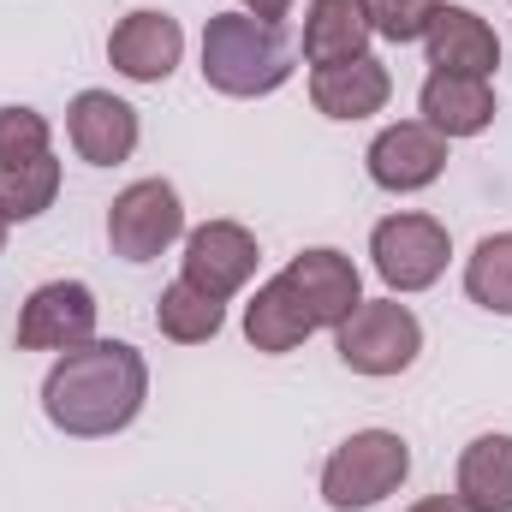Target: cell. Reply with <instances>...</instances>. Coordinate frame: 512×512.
Masks as SVG:
<instances>
[{"label": "cell", "instance_id": "1", "mask_svg": "<svg viewBox=\"0 0 512 512\" xmlns=\"http://www.w3.org/2000/svg\"><path fill=\"white\" fill-rule=\"evenodd\" d=\"M149 399V364L126 340H84L42 376V417L72 441H102L137 423Z\"/></svg>", "mask_w": 512, "mask_h": 512}, {"label": "cell", "instance_id": "2", "mask_svg": "<svg viewBox=\"0 0 512 512\" xmlns=\"http://www.w3.org/2000/svg\"><path fill=\"white\" fill-rule=\"evenodd\" d=\"M292 42L280 24L251 18V12H215L203 24V84L215 96H233V102H256V96H274L286 78H292Z\"/></svg>", "mask_w": 512, "mask_h": 512}, {"label": "cell", "instance_id": "3", "mask_svg": "<svg viewBox=\"0 0 512 512\" xmlns=\"http://www.w3.org/2000/svg\"><path fill=\"white\" fill-rule=\"evenodd\" d=\"M411 477V447L393 429H358L346 435L322 465V501L334 512H370Z\"/></svg>", "mask_w": 512, "mask_h": 512}, {"label": "cell", "instance_id": "4", "mask_svg": "<svg viewBox=\"0 0 512 512\" xmlns=\"http://www.w3.org/2000/svg\"><path fill=\"white\" fill-rule=\"evenodd\" d=\"M334 346H340V364L352 376H405L423 352V322L411 304H399L393 292L387 298H364L340 328H334Z\"/></svg>", "mask_w": 512, "mask_h": 512}, {"label": "cell", "instance_id": "5", "mask_svg": "<svg viewBox=\"0 0 512 512\" xmlns=\"http://www.w3.org/2000/svg\"><path fill=\"white\" fill-rule=\"evenodd\" d=\"M447 256H453V239L435 215L405 209V215H387V221L370 227V262H376V274H382V286L393 298L429 292L447 274Z\"/></svg>", "mask_w": 512, "mask_h": 512}, {"label": "cell", "instance_id": "6", "mask_svg": "<svg viewBox=\"0 0 512 512\" xmlns=\"http://www.w3.org/2000/svg\"><path fill=\"white\" fill-rule=\"evenodd\" d=\"M185 239V203L173 179H137L108 209V245L120 262H155Z\"/></svg>", "mask_w": 512, "mask_h": 512}, {"label": "cell", "instance_id": "7", "mask_svg": "<svg viewBox=\"0 0 512 512\" xmlns=\"http://www.w3.org/2000/svg\"><path fill=\"white\" fill-rule=\"evenodd\" d=\"M256 256H262V251H256L251 227H239V221H203V227H191V233H185L179 280H185V286H197L203 298L227 304V298H239V292L251 286Z\"/></svg>", "mask_w": 512, "mask_h": 512}, {"label": "cell", "instance_id": "8", "mask_svg": "<svg viewBox=\"0 0 512 512\" xmlns=\"http://www.w3.org/2000/svg\"><path fill=\"white\" fill-rule=\"evenodd\" d=\"M96 316L102 304L84 280H48L18 310V352H72L96 340Z\"/></svg>", "mask_w": 512, "mask_h": 512}, {"label": "cell", "instance_id": "9", "mask_svg": "<svg viewBox=\"0 0 512 512\" xmlns=\"http://www.w3.org/2000/svg\"><path fill=\"white\" fill-rule=\"evenodd\" d=\"M179 60H185V30L173 12L137 6L108 30V66L131 84H167L179 72Z\"/></svg>", "mask_w": 512, "mask_h": 512}, {"label": "cell", "instance_id": "10", "mask_svg": "<svg viewBox=\"0 0 512 512\" xmlns=\"http://www.w3.org/2000/svg\"><path fill=\"white\" fill-rule=\"evenodd\" d=\"M364 167L370 179L393 191V197H411V191H429L441 173H447V137L423 120H399V126L376 131V143L364 149Z\"/></svg>", "mask_w": 512, "mask_h": 512}, {"label": "cell", "instance_id": "11", "mask_svg": "<svg viewBox=\"0 0 512 512\" xmlns=\"http://www.w3.org/2000/svg\"><path fill=\"white\" fill-rule=\"evenodd\" d=\"M280 274H286V286L298 292V304L310 310L316 328H340V322L364 304V274H358V262L346 251H334V245L298 251Z\"/></svg>", "mask_w": 512, "mask_h": 512}, {"label": "cell", "instance_id": "12", "mask_svg": "<svg viewBox=\"0 0 512 512\" xmlns=\"http://www.w3.org/2000/svg\"><path fill=\"white\" fill-rule=\"evenodd\" d=\"M66 137H72L78 161H90V167H120V161H131L143 126H137V108L120 102L114 90H78L72 108H66Z\"/></svg>", "mask_w": 512, "mask_h": 512}, {"label": "cell", "instance_id": "13", "mask_svg": "<svg viewBox=\"0 0 512 512\" xmlns=\"http://www.w3.org/2000/svg\"><path fill=\"white\" fill-rule=\"evenodd\" d=\"M423 54L435 72H465V78H489L501 66V36L483 12L471 6H435L429 30H423Z\"/></svg>", "mask_w": 512, "mask_h": 512}, {"label": "cell", "instance_id": "14", "mask_svg": "<svg viewBox=\"0 0 512 512\" xmlns=\"http://www.w3.org/2000/svg\"><path fill=\"white\" fill-rule=\"evenodd\" d=\"M417 114H423V126H435L453 143V137H483V131L495 126L501 102H495V84H489V78L429 72L423 90H417Z\"/></svg>", "mask_w": 512, "mask_h": 512}, {"label": "cell", "instance_id": "15", "mask_svg": "<svg viewBox=\"0 0 512 512\" xmlns=\"http://www.w3.org/2000/svg\"><path fill=\"white\" fill-rule=\"evenodd\" d=\"M387 96H393V72L376 54H358V60L310 72V102H316L322 120H370V114L387 108Z\"/></svg>", "mask_w": 512, "mask_h": 512}, {"label": "cell", "instance_id": "16", "mask_svg": "<svg viewBox=\"0 0 512 512\" xmlns=\"http://www.w3.org/2000/svg\"><path fill=\"white\" fill-rule=\"evenodd\" d=\"M370 18L358 0H310L304 6V36H298V54L304 66H340V60H358L370 54Z\"/></svg>", "mask_w": 512, "mask_h": 512}, {"label": "cell", "instance_id": "17", "mask_svg": "<svg viewBox=\"0 0 512 512\" xmlns=\"http://www.w3.org/2000/svg\"><path fill=\"white\" fill-rule=\"evenodd\" d=\"M310 334H316V322H310V310L298 304V292L286 286V274L262 280L256 298L245 304V340H251L256 352L280 358V352H298Z\"/></svg>", "mask_w": 512, "mask_h": 512}, {"label": "cell", "instance_id": "18", "mask_svg": "<svg viewBox=\"0 0 512 512\" xmlns=\"http://www.w3.org/2000/svg\"><path fill=\"white\" fill-rule=\"evenodd\" d=\"M453 495L465 512H512V435H477L459 453Z\"/></svg>", "mask_w": 512, "mask_h": 512}, {"label": "cell", "instance_id": "19", "mask_svg": "<svg viewBox=\"0 0 512 512\" xmlns=\"http://www.w3.org/2000/svg\"><path fill=\"white\" fill-rule=\"evenodd\" d=\"M155 328H161V340H173V346H209V340L227 328V304H215V298H203L197 286L173 280V286L155 298Z\"/></svg>", "mask_w": 512, "mask_h": 512}, {"label": "cell", "instance_id": "20", "mask_svg": "<svg viewBox=\"0 0 512 512\" xmlns=\"http://www.w3.org/2000/svg\"><path fill=\"white\" fill-rule=\"evenodd\" d=\"M54 197H60V161H54V149L0 167V215L6 221H36V215L54 209Z\"/></svg>", "mask_w": 512, "mask_h": 512}, {"label": "cell", "instance_id": "21", "mask_svg": "<svg viewBox=\"0 0 512 512\" xmlns=\"http://www.w3.org/2000/svg\"><path fill=\"white\" fill-rule=\"evenodd\" d=\"M465 298L489 316H512V233L477 239V251L465 256Z\"/></svg>", "mask_w": 512, "mask_h": 512}, {"label": "cell", "instance_id": "22", "mask_svg": "<svg viewBox=\"0 0 512 512\" xmlns=\"http://www.w3.org/2000/svg\"><path fill=\"white\" fill-rule=\"evenodd\" d=\"M358 6H364V18H370V30L382 42L405 48V42H423V30H429L441 0H358Z\"/></svg>", "mask_w": 512, "mask_h": 512}, {"label": "cell", "instance_id": "23", "mask_svg": "<svg viewBox=\"0 0 512 512\" xmlns=\"http://www.w3.org/2000/svg\"><path fill=\"white\" fill-rule=\"evenodd\" d=\"M48 143H54V131H48V120L36 108H24V102H6L0 108V167L6 161H30V155H48Z\"/></svg>", "mask_w": 512, "mask_h": 512}, {"label": "cell", "instance_id": "24", "mask_svg": "<svg viewBox=\"0 0 512 512\" xmlns=\"http://www.w3.org/2000/svg\"><path fill=\"white\" fill-rule=\"evenodd\" d=\"M239 12H251V18H268V24H280V18L292 12V0H239Z\"/></svg>", "mask_w": 512, "mask_h": 512}, {"label": "cell", "instance_id": "25", "mask_svg": "<svg viewBox=\"0 0 512 512\" xmlns=\"http://www.w3.org/2000/svg\"><path fill=\"white\" fill-rule=\"evenodd\" d=\"M405 512H465V507H459V495H423L417 507H405Z\"/></svg>", "mask_w": 512, "mask_h": 512}, {"label": "cell", "instance_id": "26", "mask_svg": "<svg viewBox=\"0 0 512 512\" xmlns=\"http://www.w3.org/2000/svg\"><path fill=\"white\" fill-rule=\"evenodd\" d=\"M6 227H12V221H6V215H0V251H6Z\"/></svg>", "mask_w": 512, "mask_h": 512}]
</instances>
